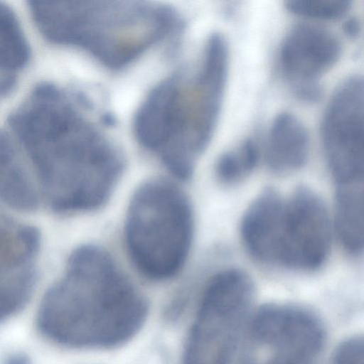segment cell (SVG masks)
<instances>
[{
    "mask_svg": "<svg viewBox=\"0 0 364 364\" xmlns=\"http://www.w3.org/2000/svg\"><path fill=\"white\" fill-rule=\"evenodd\" d=\"M9 122L53 210L90 211L108 200L123 171L122 156L57 86L36 85Z\"/></svg>",
    "mask_w": 364,
    "mask_h": 364,
    "instance_id": "6da1fadb",
    "label": "cell"
},
{
    "mask_svg": "<svg viewBox=\"0 0 364 364\" xmlns=\"http://www.w3.org/2000/svg\"><path fill=\"white\" fill-rule=\"evenodd\" d=\"M148 313L144 297L112 257L94 245L77 248L65 272L45 293L36 326L55 345L107 348L132 338Z\"/></svg>",
    "mask_w": 364,
    "mask_h": 364,
    "instance_id": "7a4b0ae2",
    "label": "cell"
},
{
    "mask_svg": "<svg viewBox=\"0 0 364 364\" xmlns=\"http://www.w3.org/2000/svg\"><path fill=\"white\" fill-rule=\"evenodd\" d=\"M228 68L224 37L213 34L200 65L158 84L139 108L134 134L176 177L185 179L207 147L218 119Z\"/></svg>",
    "mask_w": 364,
    "mask_h": 364,
    "instance_id": "3957f363",
    "label": "cell"
},
{
    "mask_svg": "<svg viewBox=\"0 0 364 364\" xmlns=\"http://www.w3.org/2000/svg\"><path fill=\"white\" fill-rule=\"evenodd\" d=\"M32 17L48 41L82 50L111 69L138 58L174 28L165 6L130 1H33Z\"/></svg>",
    "mask_w": 364,
    "mask_h": 364,
    "instance_id": "277c9868",
    "label": "cell"
},
{
    "mask_svg": "<svg viewBox=\"0 0 364 364\" xmlns=\"http://www.w3.org/2000/svg\"><path fill=\"white\" fill-rule=\"evenodd\" d=\"M193 213L185 193L168 180H149L134 192L124 236L130 259L142 275L165 280L182 269L193 242Z\"/></svg>",
    "mask_w": 364,
    "mask_h": 364,
    "instance_id": "5b68a950",
    "label": "cell"
},
{
    "mask_svg": "<svg viewBox=\"0 0 364 364\" xmlns=\"http://www.w3.org/2000/svg\"><path fill=\"white\" fill-rule=\"evenodd\" d=\"M254 296L246 272L232 268L215 274L201 297L182 364H231L249 324Z\"/></svg>",
    "mask_w": 364,
    "mask_h": 364,
    "instance_id": "8992f818",
    "label": "cell"
},
{
    "mask_svg": "<svg viewBox=\"0 0 364 364\" xmlns=\"http://www.w3.org/2000/svg\"><path fill=\"white\" fill-rule=\"evenodd\" d=\"M252 318L240 364H319L325 331L312 311L271 304L259 308Z\"/></svg>",
    "mask_w": 364,
    "mask_h": 364,
    "instance_id": "52a82bcc",
    "label": "cell"
},
{
    "mask_svg": "<svg viewBox=\"0 0 364 364\" xmlns=\"http://www.w3.org/2000/svg\"><path fill=\"white\" fill-rule=\"evenodd\" d=\"M363 77L344 80L331 97L321 124L325 155L338 184L363 182L364 86Z\"/></svg>",
    "mask_w": 364,
    "mask_h": 364,
    "instance_id": "ba28073f",
    "label": "cell"
},
{
    "mask_svg": "<svg viewBox=\"0 0 364 364\" xmlns=\"http://www.w3.org/2000/svg\"><path fill=\"white\" fill-rule=\"evenodd\" d=\"M331 223L325 204L311 189L301 186L285 200L276 264L313 270L326 259Z\"/></svg>",
    "mask_w": 364,
    "mask_h": 364,
    "instance_id": "9c48e42d",
    "label": "cell"
},
{
    "mask_svg": "<svg viewBox=\"0 0 364 364\" xmlns=\"http://www.w3.org/2000/svg\"><path fill=\"white\" fill-rule=\"evenodd\" d=\"M341 52L338 38L322 26L302 23L288 32L280 47L279 60L296 97L305 102L321 98L319 79L338 61Z\"/></svg>",
    "mask_w": 364,
    "mask_h": 364,
    "instance_id": "30bf717a",
    "label": "cell"
},
{
    "mask_svg": "<svg viewBox=\"0 0 364 364\" xmlns=\"http://www.w3.org/2000/svg\"><path fill=\"white\" fill-rule=\"evenodd\" d=\"M40 245L35 227L0 217V323L21 311L31 299Z\"/></svg>",
    "mask_w": 364,
    "mask_h": 364,
    "instance_id": "8fae6325",
    "label": "cell"
},
{
    "mask_svg": "<svg viewBox=\"0 0 364 364\" xmlns=\"http://www.w3.org/2000/svg\"><path fill=\"white\" fill-rule=\"evenodd\" d=\"M285 200L273 188L261 192L246 210L241 223L245 246L252 257L276 262Z\"/></svg>",
    "mask_w": 364,
    "mask_h": 364,
    "instance_id": "7c38bea8",
    "label": "cell"
},
{
    "mask_svg": "<svg viewBox=\"0 0 364 364\" xmlns=\"http://www.w3.org/2000/svg\"><path fill=\"white\" fill-rule=\"evenodd\" d=\"M264 148V158L269 168L277 173H289L306 163L309 136L296 116L282 112L272 122Z\"/></svg>",
    "mask_w": 364,
    "mask_h": 364,
    "instance_id": "4fadbf2b",
    "label": "cell"
},
{
    "mask_svg": "<svg viewBox=\"0 0 364 364\" xmlns=\"http://www.w3.org/2000/svg\"><path fill=\"white\" fill-rule=\"evenodd\" d=\"M0 200L19 211L35 210L39 196L11 139L0 129Z\"/></svg>",
    "mask_w": 364,
    "mask_h": 364,
    "instance_id": "5bb4252c",
    "label": "cell"
},
{
    "mask_svg": "<svg viewBox=\"0 0 364 364\" xmlns=\"http://www.w3.org/2000/svg\"><path fill=\"white\" fill-rule=\"evenodd\" d=\"M335 229L350 254L358 255L363 247V182L339 184L336 196Z\"/></svg>",
    "mask_w": 364,
    "mask_h": 364,
    "instance_id": "9a60e30c",
    "label": "cell"
},
{
    "mask_svg": "<svg viewBox=\"0 0 364 364\" xmlns=\"http://www.w3.org/2000/svg\"><path fill=\"white\" fill-rule=\"evenodd\" d=\"M29 56V45L15 13L0 2V70L21 68Z\"/></svg>",
    "mask_w": 364,
    "mask_h": 364,
    "instance_id": "2e32d148",
    "label": "cell"
},
{
    "mask_svg": "<svg viewBox=\"0 0 364 364\" xmlns=\"http://www.w3.org/2000/svg\"><path fill=\"white\" fill-rule=\"evenodd\" d=\"M259 158L258 145L253 139H247L237 149L221 155L216 164L217 178L226 185L240 183L255 169Z\"/></svg>",
    "mask_w": 364,
    "mask_h": 364,
    "instance_id": "e0dca14e",
    "label": "cell"
},
{
    "mask_svg": "<svg viewBox=\"0 0 364 364\" xmlns=\"http://www.w3.org/2000/svg\"><path fill=\"white\" fill-rule=\"evenodd\" d=\"M350 0H289L286 8L291 13L308 18L334 20L344 16L351 7Z\"/></svg>",
    "mask_w": 364,
    "mask_h": 364,
    "instance_id": "ac0fdd59",
    "label": "cell"
},
{
    "mask_svg": "<svg viewBox=\"0 0 364 364\" xmlns=\"http://www.w3.org/2000/svg\"><path fill=\"white\" fill-rule=\"evenodd\" d=\"M363 339L353 336L342 342L336 348L332 364H363Z\"/></svg>",
    "mask_w": 364,
    "mask_h": 364,
    "instance_id": "d6986e66",
    "label": "cell"
},
{
    "mask_svg": "<svg viewBox=\"0 0 364 364\" xmlns=\"http://www.w3.org/2000/svg\"><path fill=\"white\" fill-rule=\"evenodd\" d=\"M16 77L11 73L0 75V99L6 96L14 87Z\"/></svg>",
    "mask_w": 364,
    "mask_h": 364,
    "instance_id": "ffe728a7",
    "label": "cell"
},
{
    "mask_svg": "<svg viewBox=\"0 0 364 364\" xmlns=\"http://www.w3.org/2000/svg\"><path fill=\"white\" fill-rule=\"evenodd\" d=\"M343 29L346 35L350 38L357 37L361 29L360 21L356 18H350L345 21Z\"/></svg>",
    "mask_w": 364,
    "mask_h": 364,
    "instance_id": "44dd1931",
    "label": "cell"
},
{
    "mask_svg": "<svg viewBox=\"0 0 364 364\" xmlns=\"http://www.w3.org/2000/svg\"><path fill=\"white\" fill-rule=\"evenodd\" d=\"M3 364H31L30 358L23 353H13L4 358Z\"/></svg>",
    "mask_w": 364,
    "mask_h": 364,
    "instance_id": "7402d4cb",
    "label": "cell"
}]
</instances>
